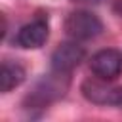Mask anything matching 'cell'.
<instances>
[{
  "instance_id": "cell-1",
  "label": "cell",
  "mask_w": 122,
  "mask_h": 122,
  "mask_svg": "<svg viewBox=\"0 0 122 122\" xmlns=\"http://www.w3.org/2000/svg\"><path fill=\"white\" fill-rule=\"evenodd\" d=\"M101 30H103L101 19L95 13L86 11V10L72 11L65 19V32L72 40H92V38L99 36Z\"/></svg>"
},
{
  "instance_id": "cell-2",
  "label": "cell",
  "mask_w": 122,
  "mask_h": 122,
  "mask_svg": "<svg viewBox=\"0 0 122 122\" xmlns=\"http://www.w3.org/2000/svg\"><path fill=\"white\" fill-rule=\"evenodd\" d=\"M111 80L103 78H90L82 84V95L95 103V105H112V107H122V86H112L109 84Z\"/></svg>"
},
{
  "instance_id": "cell-3",
  "label": "cell",
  "mask_w": 122,
  "mask_h": 122,
  "mask_svg": "<svg viewBox=\"0 0 122 122\" xmlns=\"http://www.w3.org/2000/svg\"><path fill=\"white\" fill-rule=\"evenodd\" d=\"M53 72H55V74L44 76V78L36 84V88L30 92V95L27 97L32 105L44 107V105L51 103L53 99H57V97H61V95L65 93V90H67V86H69L67 72H57V71H53Z\"/></svg>"
},
{
  "instance_id": "cell-4",
  "label": "cell",
  "mask_w": 122,
  "mask_h": 122,
  "mask_svg": "<svg viewBox=\"0 0 122 122\" xmlns=\"http://www.w3.org/2000/svg\"><path fill=\"white\" fill-rule=\"evenodd\" d=\"M90 69L97 78L114 80L122 72V53L114 48L99 50L90 59Z\"/></svg>"
},
{
  "instance_id": "cell-5",
  "label": "cell",
  "mask_w": 122,
  "mask_h": 122,
  "mask_svg": "<svg viewBox=\"0 0 122 122\" xmlns=\"http://www.w3.org/2000/svg\"><path fill=\"white\" fill-rule=\"evenodd\" d=\"M86 50L74 42H63L59 44L51 53V69L57 72H71L84 61Z\"/></svg>"
},
{
  "instance_id": "cell-6",
  "label": "cell",
  "mask_w": 122,
  "mask_h": 122,
  "mask_svg": "<svg viewBox=\"0 0 122 122\" xmlns=\"http://www.w3.org/2000/svg\"><path fill=\"white\" fill-rule=\"evenodd\" d=\"M48 34H50V27H48L46 19H34L17 30L15 42H17V46H21L25 50H36L46 44Z\"/></svg>"
},
{
  "instance_id": "cell-7",
  "label": "cell",
  "mask_w": 122,
  "mask_h": 122,
  "mask_svg": "<svg viewBox=\"0 0 122 122\" xmlns=\"http://www.w3.org/2000/svg\"><path fill=\"white\" fill-rule=\"evenodd\" d=\"M23 80H25V69L19 63H13V61H4L2 63V69H0V90L4 93H8L13 88H17Z\"/></svg>"
}]
</instances>
